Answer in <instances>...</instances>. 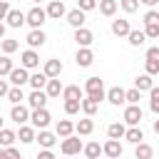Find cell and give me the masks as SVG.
<instances>
[{
    "label": "cell",
    "mask_w": 159,
    "mask_h": 159,
    "mask_svg": "<svg viewBox=\"0 0 159 159\" xmlns=\"http://www.w3.org/2000/svg\"><path fill=\"white\" fill-rule=\"evenodd\" d=\"M84 94L87 97H92V99H97V102H102V99H107V89H104V82H102V77H87V82H84Z\"/></svg>",
    "instance_id": "cell-1"
},
{
    "label": "cell",
    "mask_w": 159,
    "mask_h": 159,
    "mask_svg": "<svg viewBox=\"0 0 159 159\" xmlns=\"http://www.w3.org/2000/svg\"><path fill=\"white\" fill-rule=\"evenodd\" d=\"M25 22L32 27V30H40L45 22H47V10H42L40 5H35V7H30L27 12H25Z\"/></svg>",
    "instance_id": "cell-2"
},
{
    "label": "cell",
    "mask_w": 159,
    "mask_h": 159,
    "mask_svg": "<svg viewBox=\"0 0 159 159\" xmlns=\"http://www.w3.org/2000/svg\"><path fill=\"white\" fill-rule=\"evenodd\" d=\"M82 149H84V144H82L80 134H77V137L70 134V137H65V139L60 142V152H62L65 157H75V154H80Z\"/></svg>",
    "instance_id": "cell-3"
},
{
    "label": "cell",
    "mask_w": 159,
    "mask_h": 159,
    "mask_svg": "<svg viewBox=\"0 0 159 159\" xmlns=\"http://www.w3.org/2000/svg\"><path fill=\"white\" fill-rule=\"evenodd\" d=\"M122 117H124V124H127V127H139V122H142L144 112H142V107H139V104H127Z\"/></svg>",
    "instance_id": "cell-4"
},
{
    "label": "cell",
    "mask_w": 159,
    "mask_h": 159,
    "mask_svg": "<svg viewBox=\"0 0 159 159\" xmlns=\"http://www.w3.org/2000/svg\"><path fill=\"white\" fill-rule=\"evenodd\" d=\"M50 119H52V117H50L47 107H42V109H32V112H30V122H32L35 129H47Z\"/></svg>",
    "instance_id": "cell-5"
},
{
    "label": "cell",
    "mask_w": 159,
    "mask_h": 159,
    "mask_svg": "<svg viewBox=\"0 0 159 159\" xmlns=\"http://www.w3.org/2000/svg\"><path fill=\"white\" fill-rule=\"evenodd\" d=\"M7 80H10L12 87H22V84L30 82V70H25L22 65H20V67H12V72L7 75Z\"/></svg>",
    "instance_id": "cell-6"
},
{
    "label": "cell",
    "mask_w": 159,
    "mask_h": 159,
    "mask_svg": "<svg viewBox=\"0 0 159 159\" xmlns=\"http://www.w3.org/2000/svg\"><path fill=\"white\" fill-rule=\"evenodd\" d=\"M47 92L45 89H32L30 94H27V107L30 109H42V107H47Z\"/></svg>",
    "instance_id": "cell-7"
},
{
    "label": "cell",
    "mask_w": 159,
    "mask_h": 159,
    "mask_svg": "<svg viewBox=\"0 0 159 159\" xmlns=\"http://www.w3.org/2000/svg\"><path fill=\"white\" fill-rule=\"evenodd\" d=\"M30 107L27 104H12V109H10V119L15 122V124H27L30 122Z\"/></svg>",
    "instance_id": "cell-8"
},
{
    "label": "cell",
    "mask_w": 159,
    "mask_h": 159,
    "mask_svg": "<svg viewBox=\"0 0 159 159\" xmlns=\"http://www.w3.org/2000/svg\"><path fill=\"white\" fill-rule=\"evenodd\" d=\"M20 65L25 67V70H37L40 67V55H37V50H25L22 55H20Z\"/></svg>",
    "instance_id": "cell-9"
},
{
    "label": "cell",
    "mask_w": 159,
    "mask_h": 159,
    "mask_svg": "<svg viewBox=\"0 0 159 159\" xmlns=\"http://www.w3.org/2000/svg\"><path fill=\"white\" fill-rule=\"evenodd\" d=\"M45 10H47V17H50V20H60V17L67 15V7H65L62 0H50Z\"/></svg>",
    "instance_id": "cell-10"
},
{
    "label": "cell",
    "mask_w": 159,
    "mask_h": 159,
    "mask_svg": "<svg viewBox=\"0 0 159 159\" xmlns=\"http://www.w3.org/2000/svg\"><path fill=\"white\" fill-rule=\"evenodd\" d=\"M75 62H77V67H89V65L94 62V52H92V47H77Z\"/></svg>",
    "instance_id": "cell-11"
},
{
    "label": "cell",
    "mask_w": 159,
    "mask_h": 159,
    "mask_svg": "<svg viewBox=\"0 0 159 159\" xmlns=\"http://www.w3.org/2000/svg\"><path fill=\"white\" fill-rule=\"evenodd\" d=\"M62 70H65V65H62V60H55V57H50V60H45V67H42V72L52 80V77H60L62 75Z\"/></svg>",
    "instance_id": "cell-12"
},
{
    "label": "cell",
    "mask_w": 159,
    "mask_h": 159,
    "mask_svg": "<svg viewBox=\"0 0 159 159\" xmlns=\"http://www.w3.org/2000/svg\"><path fill=\"white\" fill-rule=\"evenodd\" d=\"M107 102L114 104V107L127 104V89H122V87H109V89H107Z\"/></svg>",
    "instance_id": "cell-13"
},
{
    "label": "cell",
    "mask_w": 159,
    "mask_h": 159,
    "mask_svg": "<svg viewBox=\"0 0 159 159\" xmlns=\"http://www.w3.org/2000/svg\"><path fill=\"white\" fill-rule=\"evenodd\" d=\"M102 152H104L107 159H119V157H122V144H119V139H107V142L102 144Z\"/></svg>",
    "instance_id": "cell-14"
},
{
    "label": "cell",
    "mask_w": 159,
    "mask_h": 159,
    "mask_svg": "<svg viewBox=\"0 0 159 159\" xmlns=\"http://www.w3.org/2000/svg\"><path fill=\"white\" fill-rule=\"evenodd\" d=\"M65 17H67V22H70L75 30H77V27H84V22H87V12H84V10H80V7L70 10Z\"/></svg>",
    "instance_id": "cell-15"
},
{
    "label": "cell",
    "mask_w": 159,
    "mask_h": 159,
    "mask_svg": "<svg viewBox=\"0 0 159 159\" xmlns=\"http://www.w3.org/2000/svg\"><path fill=\"white\" fill-rule=\"evenodd\" d=\"M75 42H77V47H89V45L94 42L92 30H87V27H77V30H75Z\"/></svg>",
    "instance_id": "cell-16"
},
{
    "label": "cell",
    "mask_w": 159,
    "mask_h": 159,
    "mask_svg": "<svg viewBox=\"0 0 159 159\" xmlns=\"http://www.w3.org/2000/svg\"><path fill=\"white\" fill-rule=\"evenodd\" d=\"M35 142H37L42 149H52V147L57 144V134H52V132H47V129H40L37 137H35Z\"/></svg>",
    "instance_id": "cell-17"
},
{
    "label": "cell",
    "mask_w": 159,
    "mask_h": 159,
    "mask_svg": "<svg viewBox=\"0 0 159 159\" xmlns=\"http://www.w3.org/2000/svg\"><path fill=\"white\" fill-rule=\"evenodd\" d=\"M25 40H27V45H30L32 50H37V47H42V45H45L47 35H45V32H42V27H40V30H30Z\"/></svg>",
    "instance_id": "cell-18"
},
{
    "label": "cell",
    "mask_w": 159,
    "mask_h": 159,
    "mask_svg": "<svg viewBox=\"0 0 159 159\" xmlns=\"http://www.w3.org/2000/svg\"><path fill=\"white\" fill-rule=\"evenodd\" d=\"M94 132V122H92V117H84V119H80L77 124H75V134H80V137H89Z\"/></svg>",
    "instance_id": "cell-19"
},
{
    "label": "cell",
    "mask_w": 159,
    "mask_h": 159,
    "mask_svg": "<svg viewBox=\"0 0 159 159\" xmlns=\"http://www.w3.org/2000/svg\"><path fill=\"white\" fill-rule=\"evenodd\" d=\"M5 20H7V27H15V30H17V27H22V25H25V12H22V10H12V7H10V12H7V17H5Z\"/></svg>",
    "instance_id": "cell-20"
},
{
    "label": "cell",
    "mask_w": 159,
    "mask_h": 159,
    "mask_svg": "<svg viewBox=\"0 0 159 159\" xmlns=\"http://www.w3.org/2000/svg\"><path fill=\"white\" fill-rule=\"evenodd\" d=\"M62 82H60V77H52V80H47V84H45V92H47V97L50 99H55V97H60L62 94Z\"/></svg>",
    "instance_id": "cell-21"
},
{
    "label": "cell",
    "mask_w": 159,
    "mask_h": 159,
    "mask_svg": "<svg viewBox=\"0 0 159 159\" xmlns=\"http://www.w3.org/2000/svg\"><path fill=\"white\" fill-rule=\"evenodd\" d=\"M124 134H127V124L124 122H112L107 127V137L109 139H124Z\"/></svg>",
    "instance_id": "cell-22"
},
{
    "label": "cell",
    "mask_w": 159,
    "mask_h": 159,
    "mask_svg": "<svg viewBox=\"0 0 159 159\" xmlns=\"http://www.w3.org/2000/svg\"><path fill=\"white\" fill-rule=\"evenodd\" d=\"M35 127L32 124H20V132H17V139L22 142V144H32L35 142Z\"/></svg>",
    "instance_id": "cell-23"
},
{
    "label": "cell",
    "mask_w": 159,
    "mask_h": 159,
    "mask_svg": "<svg viewBox=\"0 0 159 159\" xmlns=\"http://www.w3.org/2000/svg\"><path fill=\"white\" fill-rule=\"evenodd\" d=\"M129 30H132L129 20H112V35H117V37H127Z\"/></svg>",
    "instance_id": "cell-24"
},
{
    "label": "cell",
    "mask_w": 159,
    "mask_h": 159,
    "mask_svg": "<svg viewBox=\"0 0 159 159\" xmlns=\"http://www.w3.org/2000/svg\"><path fill=\"white\" fill-rule=\"evenodd\" d=\"M55 134H57L60 139H65V137L75 134V124H72L70 119H60V122H57V127H55Z\"/></svg>",
    "instance_id": "cell-25"
},
{
    "label": "cell",
    "mask_w": 159,
    "mask_h": 159,
    "mask_svg": "<svg viewBox=\"0 0 159 159\" xmlns=\"http://www.w3.org/2000/svg\"><path fill=\"white\" fill-rule=\"evenodd\" d=\"M154 157V149H152V144H147V142H139V144H134V159H152Z\"/></svg>",
    "instance_id": "cell-26"
},
{
    "label": "cell",
    "mask_w": 159,
    "mask_h": 159,
    "mask_svg": "<svg viewBox=\"0 0 159 159\" xmlns=\"http://www.w3.org/2000/svg\"><path fill=\"white\" fill-rule=\"evenodd\" d=\"M82 154H84L87 159H99L104 152H102V144H99V142H89V144H84Z\"/></svg>",
    "instance_id": "cell-27"
},
{
    "label": "cell",
    "mask_w": 159,
    "mask_h": 159,
    "mask_svg": "<svg viewBox=\"0 0 159 159\" xmlns=\"http://www.w3.org/2000/svg\"><path fill=\"white\" fill-rule=\"evenodd\" d=\"M97 7H99V12H102L104 17H112V15L117 12L119 2H117V0H99V2H97Z\"/></svg>",
    "instance_id": "cell-28"
},
{
    "label": "cell",
    "mask_w": 159,
    "mask_h": 159,
    "mask_svg": "<svg viewBox=\"0 0 159 159\" xmlns=\"http://www.w3.org/2000/svg\"><path fill=\"white\" fill-rule=\"evenodd\" d=\"M47 80H50V77H47L45 72H32V75H30V82H27V84H30L32 89H45Z\"/></svg>",
    "instance_id": "cell-29"
},
{
    "label": "cell",
    "mask_w": 159,
    "mask_h": 159,
    "mask_svg": "<svg viewBox=\"0 0 159 159\" xmlns=\"http://www.w3.org/2000/svg\"><path fill=\"white\" fill-rule=\"evenodd\" d=\"M134 87H137L139 92H149V89L154 87V80H152V75H147V72H144V75H139V77L134 80Z\"/></svg>",
    "instance_id": "cell-30"
},
{
    "label": "cell",
    "mask_w": 159,
    "mask_h": 159,
    "mask_svg": "<svg viewBox=\"0 0 159 159\" xmlns=\"http://www.w3.org/2000/svg\"><path fill=\"white\" fill-rule=\"evenodd\" d=\"M82 94H84V89L80 84H67L62 89V99H82Z\"/></svg>",
    "instance_id": "cell-31"
},
{
    "label": "cell",
    "mask_w": 159,
    "mask_h": 159,
    "mask_svg": "<svg viewBox=\"0 0 159 159\" xmlns=\"http://www.w3.org/2000/svg\"><path fill=\"white\" fill-rule=\"evenodd\" d=\"M97 109H99V102H97V99H92V97H82V112H84V117H94Z\"/></svg>",
    "instance_id": "cell-32"
},
{
    "label": "cell",
    "mask_w": 159,
    "mask_h": 159,
    "mask_svg": "<svg viewBox=\"0 0 159 159\" xmlns=\"http://www.w3.org/2000/svg\"><path fill=\"white\" fill-rule=\"evenodd\" d=\"M15 142H17V134H15L12 129L2 127V129H0V147H5V149H7V147H12Z\"/></svg>",
    "instance_id": "cell-33"
},
{
    "label": "cell",
    "mask_w": 159,
    "mask_h": 159,
    "mask_svg": "<svg viewBox=\"0 0 159 159\" xmlns=\"http://www.w3.org/2000/svg\"><path fill=\"white\" fill-rule=\"evenodd\" d=\"M127 40H129V45H132V47H142V45L147 42V35H144V30H129Z\"/></svg>",
    "instance_id": "cell-34"
},
{
    "label": "cell",
    "mask_w": 159,
    "mask_h": 159,
    "mask_svg": "<svg viewBox=\"0 0 159 159\" xmlns=\"http://www.w3.org/2000/svg\"><path fill=\"white\" fill-rule=\"evenodd\" d=\"M124 139H127L129 144H139V142H144V132H142L139 127H127Z\"/></svg>",
    "instance_id": "cell-35"
},
{
    "label": "cell",
    "mask_w": 159,
    "mask_h": 159,
    "mask_svg": "<svg viewBox=\"0 0 159 159\" xmlns=\"http://www.w3.org/2000/svg\"><path fill=\"white\" fill-rule=\"evenodd\" d=\"M27 97H25V92H22V87H10V92H7V102H12V104H22Z\"/></svg>",
    "instance_id": "cell-36"
},
{
    "label": "cell",
    "mask_w": 159,
    "mask_h": 159,
    "mask_svg": "<svg viewBox=\"0 0 159 159\" xmlns=\"http://www.w3.org/2000/svg\"><path fill=\"white\" fill-rule=\"evenodd\" d=\"M149 109L159 117V87H152L149 89Z\"/></svg>",
    "instance_id": "cell-37"
},
{
    "label": "cell",
    "mask_w": 159,
    "mask_h": 159,
    "mask_svg": "<svg viewBox=\"0 0 159 159\" xmlns=\"http://www.w3.org/2000/svg\"><path fill=\"white\" fill-rule=\"evenodd\" d=\"M12 72V60L10 55H0V77H7Z\"/></svg>",
    "instance_id": "cell-38"
},
{
    "label": "cell",
    "mask_w": 159,
    "mask_h": 159,
    "mask_svg": "<svg viewBox=\"0 0 159 159\" xmlns=\"http://www.w3.org/2000/svg\"><path fill=\"white\" fill-rule=\"evenodd\" d=\"M82 109V99H65V112L72 117V114H77Z\"/></svg>",
    "instance_id": "cell-39"
},
{
    "label": "cell",
    "mask_w": 159,
    "mask_h": 159,
    "mask_svg": "<svg viewBox=\"0 0 159 159\" xmlns=\"http://www.w3.org/2000/svg\"><path fill=\"white\" fill-rule=\"evenodd\" d=\"M0 47H2V55H12L20 47V42L17 40H0Z\"/></svg>",
    "instance_id": "cell-40"
},
{
    "label": "cell",
    "mask_w": 159,
    "mask_h": 159,
    "mask_svg": "<svg viewBox=\"0 0 159 159\" xmlns=\"http://www.w3.org/2000/svg\"><path fill=\"white\" fill-rule=\"evenodd\" d=\"M144 72L147 75H159V57H154V60H144Z\"/></svg>",
    "instance_id": "cell-41"
},
{
    "label": "cell",
    "mask_w": 159,
    "mask_h": 159,
    "mask_svg": "<svg viewBox=\"0 0 159 159\" xmlns=\"http://www.w3.org/2000/svg\"><path fill=\"white\" fill-rule=\"evenodd\" d=\"M119 7H122L127 15H132V12L139 10V0H119Z\"/></svg>",
    "instance_id": "cell-42"
},
{
    "label": "cell",
    "mask_w": 159,
    "mask_h": 159,
    "mask_svg": "<svg viewBox=\"0 0 159 159\" xmlns=\"http://www.w3.org/2000/svg\"><path fill=\"white\" fill-rule=\"evenodd\" d=\"M139 99H142V92H139L137 87L127 89V104H139Z\"/></svg>",
    "instance_id": "cell-43"
},
{
    "label": "cell",
    "mask_w": 159,
    "mask_h": 159,
    "mask_svg": "<svg viewBox=\"0 0 159 159\" xmlns=\"http://www.w3.org/2000/svg\"><path fill=\"white\" fill-rule=\"evenodd\" d=\"M152 22H159V10L157 7H149L144 12V25H152Z\"/></svg>",
    "instance_id": "cell-44"
},
{
    "label": "cell",
    "mask_w": 159,
    "mask_h": 159,
    "mask_svg": "<svg viewBox=\"0 0 159 159\" xmlns=\"http://www.w3.org/2000/svg\"><path fill=\"white\" fill-rule=\"evenodd\" d=\"M144 35H147V37H152V40H157V37H159V22L144 25Z\"/></svg>",
    "instance_id": "cell-45"
},
{
    "label": "cell",
    "mask_w": 159,
    "mask_h": 159,
    "mask_svg": "<svg viewBox=\"0 0 159 159\" xmlns=\"http://www.w3.org/2000/svg\"><path fill=\"white\" fill-rule=\"evenodd\" d=\"M97 2H99V0H77V7L84 10V12H89V10L97 7Z\"/></svg>",
    "instance_id": "cell-46"
},
{
    "label": "cell",
    "mask_w": 159,
    "mask_h": 159,
    "mask_svg": "<svg viewBox=\"0 0 159 159\" xmlns=\"http://www.w3.org/2000/svg\"><path fill=\"white\" fill-rule=\"evenodd\" d=\"M35 159H57V157H55V152H52V149H40Z\"/></svg>",
    "instance_id": "cell-47"
},
{
    "label": "cell",
    "mask_w": 159,
    "mask_h": 159,
    "mask_svg": "<svg viewBox=\"0 0 159 159\" xmlns=\"http://www.w3.org/2000/svg\"><path fill=\"white\" fill-rule=\"evenodd\" d=\"M10 12V0H0V20H5Z\"/></svg>",
    "instance_id": "cell-48"
},
{
    "label": "cell",
    "mask_w": 159,
    "mask_h": 159,
    "mask_svg": "<svg viewBox=\"0 0 159 159\" xmlns=\"http://www.w3.org/2000/svg\"><path fill=\"white\" fill-rule=\"evenodd\" d=\"M7 92H10V84H7V80L0 77V97H7Z\"/></svg>",
    "instance_id": "cell-49"
},
{
    "label": "cell",
    "mask_w": 159,
    "mask_h": 159,
    "mask_svg": "<svg viewBox=\"0 0 159 159\" xmlns=\"http://www.w3.org/2000/svg\"><path fill=\"white\" fill-rule=\"evenodd\" d=\"M154 57H159V45H154V47L147 50V60H154Z\"/></svg>",
    "instance_id": "cell-50"
},
{
    "label": "cell",
    "mask_w": 159,
    "mask_h": 159,
    "mask_svg": "<svg viewBox=\"0 0 159 159\" xmlns=\"http://www.w3.org/2000/svg\"><path fill=\"white\" fill-rule=\"evenodd\" d=\"M5 152H7V159H22V157H20V152H17L15 147H7Z\"/></svg>",
    "instance_id": "cell-51"
},
{
    "label": "cell",
    "mask_w": 159,
    "mask_h": 159,
    "mask_svg": "<svg viewBox=\"0 0 159 159\" xmlns=\"http://www.w3.org/2000/svg\"><path fill=\"white\" fill-rule=\"evenodd\" d=\"M142 5H147V7H157L159 5V0H139Z\"/></svg>",
    "instance_id": "cell-52"
},
{
    "label": "cell",
    "mask_w": 159,
    "mask_h": 159,
    "mask_svg": "<svg viewBox=\"0 0 159 159\" xmlns=\"http://www.w3.org/2000/svg\"><path fill=\"white\" fill-rule=\"evenodd\" d=\"M0 40H5V25L0 22Z\"/></svg>",
    "instance_id": "cell-53"
},
{
    "label": "cell",
    "mask_w": 159,
    "mask_h": 159,
    "mask_svg": "<svg viewBox=\"0 0 159 159\" xmlns=\"http://www.w3.org/2000/svg\"><path fill=\"white\" fill-rule=\"evenodd\" d=\"M0 159H7V152H5V147H0Z\"/></svg>",
    "instance_id": "cell-54"
},
{
    "label": "cell",
    "mask_w": 159,
    "mask_h": 159,
    "mask_svg": "<svg viewBox=\"0 0 159 159\" xmlns=\"http://www.w3.org/2000/svg\"><path fill=\"white\" fill-rule=\"evenodd\" d=\"M154 134H159V119H154Z\"/></svg>",
    "instance_id": "cell-55"
},
{
    "label": "cell",
    "mask_w": 159,
    "mask_h": 159,
    "mask_svg": "<svg viewBox=\"0 0 159 159\" xmlns=\"http://www.w3.org/2000/svg\"><path fill=\"white\" fill-rule=\"evenodd\" d=\"M0 129H2V117H0Z\"/></svg>",
    "instance_id": "cell-56"
},
{
    "label": "cell",
    "mask_w": 159,
    "mask_h": 159,
    "mask_svg": "<svg viewBox=\"0 0 159 159\" xmlns=\"http://www.w3.org/2000/svg\"><path fill=\"white\" fill-rule=\"evenodd\" d=\"M32 2H42V0H32Z\"/></svg>",
    "instance_id": "cell-57"
},
{
    "label": "cell",
    "mask_w": 159,
    "mask_h": 159,
    "mask_svg": "<svg viewBox=\"0 0 159 159\" xmlns=\"http://www.w3.org/2000/svg\"><path fill=\"white\" fill-rule=\"evenodd\" d=\"M157 40H159V37H157Z\"/></svg>",
    "instance_id": "cell-58"
}]
</instances>
